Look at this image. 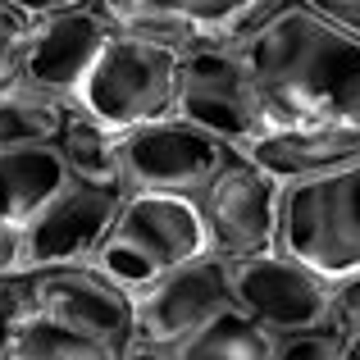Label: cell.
I'll use <instances>...</instances> for the list:
<instances>
[{
	"label": "cell",
	"instance_id": "obj_1",
	"mask_svg": "<svg viewBox=\"0 0 360 360\" xmlns=\"http://www.w3.org/2000/svg\"><path fill=\"white\" fill-rule=\"evenodd\" d=\"M233 46L255 78L269 132L288 123H360V41L301 0H283Z\"/></svg>",
	"mask_w": 360,
	"mask_h": 360
},
{
	"label": "cell",
	"instance_id": "obj_2",
	"mask_svg": "<svg viewBox=\"0 0 360 360\" xmlns=\"http://www.w3.org/2000/svg\"><path fill=\"white\" fill-rule=\"evenodd\" d=\"M201 255H210V233H205L196 196L128 192L115 233L91 255V264H96L115 288H123L137 301V297H146L169 269H178V264H187V260H201Z\"/></svg>",
	"mask_w": 360,
	"mask_h": 360
},
{
	"label": "cell",
	"instance_id": "obj_3",
	"mask_svg": "<svg viewBox=\"0 0 360 360\" xmlns=\"http://www.w3.org/2000/svg\"><path fill=\"white\" fill-rule=\"evenodd\" d=\"M178 64L183 51L146 41L132 32H115L101 51L96 69L87 73L73 105L101 119L110 132H132L146 123L178 115Z\"/></svg>",
	"mask_w": 360,
	"mask_h": 360
},
{
	"label": "cell",
	"instance_id": "obj_4",
	"mask_svg": "<svg viewBox=\"0 0 360 360\" xmlns=\"http://www.w3.org/2000/svg\"><path fill=\"white\" fill-rule=\"evenodd\" d=\"M278 251L338 283L360 269V165L319 183L283 187Z\"/></svg>",
	"mask_w": 360,
	"mask_h": 360
},
{
	"label": "cell",
	"instance_id": "obj_5",
	"mask_svg": "<svg viewBox=\"0 0 360 360\" xmlns=\"http://www.w3.org/2000/svg\"><path fill=\"white\" fill-rule=\"evenodd\" d=\"M178 119L196 123L201 132L246 150L269 132V115L255 91L242 51L233 41H201L183 51L178 64Z\"/></svg>",
	"mask_w": 360,
	"mask_h": 360
},
{
	"label": "cell",
	"instance_id": "obj_6",
	"mask_svg": "<svg viewBox=\"0 0 360 360\" xmlns=\"http://www.w3.org/2000/svg\"><path fill=\"white\" fill-rule=\"evenodd\" d=\"M123 201H128L123 183L69 178L23 224V269L41 274V269H64V264H91V255L115 233Z\"/></svg>",
	"mask_w": 360,
	"mask_h": 360
},
{
	"label": "cell",
	"instance_id": "obj_7",
	"mask_svg": "<svg viewBox=\"0 0 360 360\" xmlns=\"http://www.w3.org/2000/svg\"><path fill=\"white\" fill-rule=\"evenodd\" d=\"M233 155H238V146L210 137V132H201L196 123L178 115L119 137V174L128 192L196 196Z\"/></svg>",
	"mask_w": 360,
	"mask_h": 360
},
{
	"label": "cell",
	"instance_id": "obj_8",
	"mask_svg": "<svg viewBox=\"0 0 360 360\" xmlns=\"http://www.w3.org/2000/svg\"><path fill=\"white\" fill-rule=\"evenodd\" d=\"M210 251L224 260H251V255L278 251V210L283 187L255 165L251 155H233L210 183L196 192Z\"/></svg>",
	"mask_w": 360,
	"mask_h": 360
},
{
	"label": "cell",
	"instance_id": "obj_9",
	"mask_svg": "<svg viewBox=\"0 0 360 360\" xmlns=\"http://www.w3.org/2000/svg\"><path fill=\"white\" fill-rule=\"evenodd\" d=\"M233 306L274 338L310 333L333 324V283L283 251H264L251 260H229Z\"/></svg>",
	"mask_w": 360,
	"mask_h": 360
},
{
	"label": "cell",
	"instance_id": "obj_10",
	"mask_svg": "<svg viewBox=\"0 0 360 360\" xmlns=\"http://www.w3.org/2000/svg\"><path fill=\"white\" fill-rule=\"evenodd\" d=\"M115 32L192 51L201 41H238L260 27L283 0H96Z\"/></svg>",
	"mask_w": 360,
	"mask_h": 360
},
{
	"label": "cell",
	"instance_id": "obj_11",
	"mask_svg": "<svg viewBox=\"0 0 360 360\" xmlns=\"http://www.w3.org/2000/svg\"><path fill=\"white\" fill-rule=\"evenodd\" d=\"M224 310H233V274H229V260L210 251L201 260L169 269L146 297H137L132 347L169 352L174 342H183L187 333H196Z\"/></svg>",
	"mask_w": 360,
	"mask_h": 360
},
{
	"label": "cell",
	"instance_id": "obj_12",
	"mask_svg": "<svg viewBox=\"0 0 360 360\" xmlns=\"http://www.w3.org/2000/svg\"><path fill=\"white\" fill-rule=\"evenodd\" d=\"M110 37H115V23L105 18V9L96 0H82V5L51 14V18H37L32 32H27V46H23L18 78L32 82L46 96L78 101L82 82L96 69Z\"/></svg>",
	"mask_w": 360,
	"mask_h": 360
},
{
	"label": "cell",
	"instance_id": "obj_13",
	"mask_svg": "<svg viewBox=\"0 0 360 360\" xmlns=\"http://www.w3.org/2000/svg\"><path fill=\"white\" fill-rule=\"evenodd\" d=\"M27 288H32V315L132 352L137 301L123 288H115L96 264H64V269L27 274Z\"/></svg>",
	"mask_w": 360,
	"mask_h": 360
},
{
	"label": "cell",
	"instance_id": "obj_14",
	"mask_svg": "<svg viewBox=\"0 0 360 360\" xmlns=\"http://www.w3.org/2000/svg\"><path fill=\"white\" fill-rule=\"evenodd\" d=\"M278 187L319 183L360 165V123H288L242 150Z\"/></svg>",
	"mask_w": 360,
	"mask_h": 360
},
{
	"label": "cell",
	"instance_id": "obj_15",
	"mask_svg": "<svg viewBox=\"0 0 360 360\" xmlns=\"http://www.w3.org/2000/svg\"><path fill=\"white\" fill-rule=\"evenodd\" d=\"M64 183H69V169L55 146H5L0 150V219L23 229Z\"/></svg>",
	"mask_w": 360,
	"mask_h": 360
},
{
	"label": "cell",
	"instance_id": "obj_16",
	"mask_svg": "<svg viewBox=\"0 0 360 360\" xmlns=\"http://www.w3.org/2000/svg\"><path fill=\"white\" fill-rule=\"evenodd\" d=\"M146 360H269L274 356V333H264L255 319H246L238 306L214 315L210 324H201L196 333H187L183 342H174L169 352H146L132 347Z\"/></svg>",
	"mask_w": 360,
	"mask_h": 360
},
{
	"label": "cell",
	"instance_id": "obj_17",
	"mask_svg": "<svg viewBox=\"0 0 360 360\" xmlns=\"http://www.w3.org/2000/svg\"><path fill=\"white\" fill-rule=\"evenodd\" d=\"M73 101L46 96L32 82H0V150L5 146H55Z\"/></svg>",
	"mask_w": 360,
	"mask_h": 360
},
{
	"label": "cell",
	"instance_id": "obj_18",
	"mask_svg": "<svg viewBox=\"0 0 360 360\" xmlns=\"http://www.w3.org/2000/svg\"><path fill=\"white\" fill-rule=\"evenodd\" d=\"M69 178H87V183H123L119 174V132H110L101 119H91L87 110L69 105L64 128L55 137Z\"/></svg>",
	"mask_w": 360,
	"mask_h": 360
},
{
	"label": "cell",
	"instance_id": "obj_19",
	"mask_svg": "<svg viewBox=\"0 0 360 360\" xmlns=\"http://www.w3.org/2000/svg\"><path fill=\"white\" fill-rule=\"evenodd\" d=\"M342 328H310V333H288L274 338V356L269 360H338L342 352Z\"/></svg>",
	"mask_w": 360,
	"mask_h": 360
},
{
	"label": "cell",
	"instance_id": "obj_20",
	"mask_svg": "<svg viewBox=\"0 0 360 360\" xmlns=\"http://www.w3.org/2000/svg\"><path fill=\"white\" fill-rule=\"evenodd\" d=\"M32 315V288H27V274L18 278H0V360L9 356L14 347V333L18 324Z\"/></svg>",
	"mask_w": 360,
	"mask_h": 360
},
{
	"label": "cell",
	"instance_id": "obj_21",
	"mask_svg": "<svg viewBox=\"0 0 360 360\" xmlns=\"http://www.w3.org/2000/svg\"><path fill=\"white\" fill-rule=\"evenodd\" d=\"M32 32V18H23L18 9H9L0 0V82L18 78V64H23V46Z\"/></svg>",
	"mask_w": 360,
	"mask_h": 360
},
{
	"label": "cell",
	"instance_id": "obj_22",
	"mask_svg": "<svg viewBox=\"0 0 360 360\" xmlns=\"http://www.w3.org/2000/svg\"><path fill=\"white\" fill-rule=\"evenodd\" d=\"M333 328L360 333V269L333 283Z\"/></svg>",
	"mask_w": 360,
	"mask_h": 360
},
{
	"label": "cell",
	"instance_id": "obj_23",
	"mask_svg": "<svg viewBox=\"0 0 360 360\" xmlns=\"http://www.w3.org/2000/svg\"><path fill=\"white\" fill-rule=\"evenodd\" d=\"M306 9H315L324 23L342 27L347 37H356L360 41V0H301Z\"/></svg>",
	"mask_w": 360,
	"mask_h": 360
},
{
	"label": "cell",
	"instance_id": "obj_24",
	"mask_svg": "<svg viewBox=\"0 0 360 360\" xmlns=\"http://www.w3.org/2000/svg\"><path fill=\"white\" fill-rule=\"evenodd\" d=\"M23 269V229L0 219V278H18Z\"/></svg>",
	"mask_w": 360,
	"mask_h": 360
},
{
	"label": "cell",
	"instance_id": "obj_25",
	"mask_svg": "<svg viewBox=\"0 0 360 360\" xmlns=\"http://www.w3.org/2000/svg\"><path fill=\"white\" fill-rule=\"evenodd\" d=\"M9 9H18L23 18H51V14H64V9H73V5H82V0H5Z\"/></svg>",
	"mask_w": 360,
	"mask_h": 360
},
{
	"label": "cell",
	"instance_id": "obj_26",
	"mask_svg": "<svg viewBox=\"0 0 360 360\" xmlns=\"http://www.w3.org/2000/svg\"><path fill=\"white\" fill-rule=\"evenodd\" d=\"M338 360H360V333H347L342 338V352H338Z\"/></svg>",
	"mask_w": 360,
	"mask_h": 360
}]
</instances>
